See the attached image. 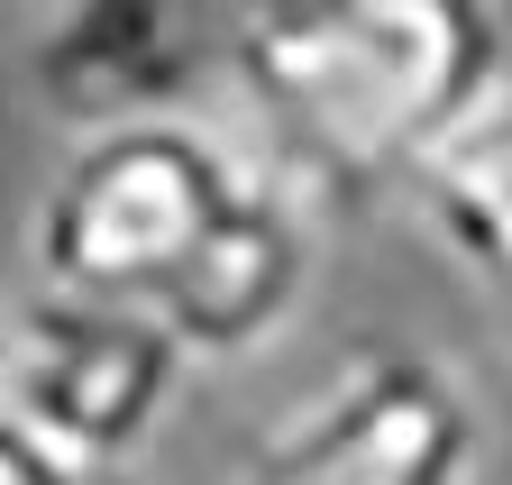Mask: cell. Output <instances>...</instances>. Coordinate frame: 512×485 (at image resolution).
Returning <instances> with one entry per match:
<instances>
[{"mask_svg":"<svg viewBox=\"0 0 512 485\" xmlns=\"http://www.w3.org/2000/svg\"><path fill=\"white\" fill-rule=\"evenodd\" d=\"M220 74L320 211L421 193L512 83L503 0H211Z\"/></svg>","mask_w":512,"mask_h":485,"instance_id":"cell-2","label":"cell"},{"mask_svg":"<svg viewBox=\"0 0 512 485\" xmlns=\"http://www.w3.org/2000/svg\"><path fill=\"white\" fill-rule=\"evenodd\" d=\"M10 357H19V312L0 302V403H10Z\"/></svg>","mask_w":512,"mask_h":485,"instance_id":"cell-8","label":"cell"},{"mask_svg":"<svg viewBox=\"0 0 512 485\" xmlns=\"http://www.w3.org/2000/svg\"><path fill=\"white\" fill-rule=\"evenodd\" d=\"M220 74L211 0H64L37 37V92L74 129L192 110V74Z\"/></svg>","mask_w":512,"mask_h":485,"instance_id":"cell-5","label":"cell"},{"mask_svg":"<svg viewBox=\"0 0 512 485\" xmlns=\"http://www.w3.org/2000/svg\"><path fill=\"white\" fill-rule=\"evenodd\" d=\"M320 202L275 156H247L211 119H119L83 129L37 202V275L156 312L192 357L266 348L311 293Z\"/></svg>","mask_w":512,"mask_h":485,"instance_id":"cell-1","label":"cell"},{"mask_svg":"<svg viewBox=\"0 0 512 485\" xmlns=\"http://www.w3.org/2000/svg\"><path fill=\"white\" fill-rule=\"evenodd\" d=\"M421 220L439 229V248L458 257V275L503 312L512 330V83L476 129L421 174Z\"/></svg>","mask_w":512,"mask_h":485,"instance_id":"cell-6","label":"cell"},{"mask_svg":"<svg viewBox=\"0 0 512 485\" xmlns=\"http://www.w3.org/2000/svg\"><path fill=\"white\" fill-rule=\"evenodd\" d=\"M183 367H202L156 312L92 293H37L19 312V357H10V412L37 421L46 440L92 449V458H138L165 403L183 394Z\"/></svg>","mask_w":512,"mask_h":485,"instance_id":"cell-4","label":"cell"},{"mask_svg":"<svg viewBox=\"0 0 512 485\" xmlns=\"http://www.w3.org/2000/svg\"><path fill=\"white\" fill-rule=\"evenodd\" d=\"M0 485H138V476H128V458L64 449V440H46L37 421H19L0 403Z\"/></svg>","mask_w":512,"mask_h":485,"instance_id":"cell-7","label":"cell"},{"mask_svg":"<svg viewBox=\"0 0 512 485\" xmlns=\"http://www.w3.org/2000/svg\"><path fill=\"white\" fill-rule=\"evenodd\" d=\"M485 412L430 348H357L238 449L229 485H476Z\"/></svg>","mask_w":512,"mask_h":485,"instance_id":"cell-3","label":"cell"}]
</instances>
